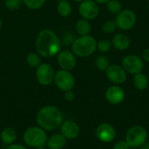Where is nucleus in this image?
Here are the masks:
<instances>
[{"instance_id": "obj_36", "label": "nucleus", "mask_w": 149, "mask_h": 149, "mask_svg": "<svg viewBox=\"0 0 149 149\" xmlns=\"http://www.w3.org/2000/svg\"><path fill=\"white\" fill-rule=\"evenodd\" d=\"M73 1H75V2H79V3H81V2H83L84 0H73Z\"/></svg>"}, {"instance_id": "obj_9", "label": "nucleus", "mask_w": 149, "mask_h": 149, "mask_svg": "<svg viewBox=\"0 0 149 149\" xmlns=\"http://www.w3.org/2000/svg\"><path fill=\"white\" fill-rule=\"evenodd\" d=\"M79 13L83 18L92 20L99 16L100 7L94 0H84L79 6Z\"/></svg>"}, {"instance_id": "obj_11", "label": "nucleus", "mask_w": 149, "mask_h": 149, "mask_svg": "<svg viewBox=\"0 0 149 149\" xmlns=\"http://www.w3.org/2000/svg\"><path fill=\"white\" fill-rule=\"evenodd\" d=\"M107 78L116 85L123 84L127 80V72L124 68L118 65H112L106 70Z\"/></svg>"}, {"instance_id": "obj_1", "label": "nucleus", "mask_w": 149, "mask_h": 149, "mask_svg": "<svg viewBox=\"0 0 149 149\" xmlns=\"http://www.w3.org/2000/svg\"><path fill=\"white\" fill-rule=\"evenodd\" d=\"M61 39L50 29H44L39 31L35 42L37 52L45 58H52L61 50Z\"/></svg>"}, {"instance_id": "obj_18", "label": "nucleus", "mask_w": 149, "mask_h": 149, "mask_svg": "<svg viewBox=\"0 0 149 149\" xmlns=\"http://www.w3.org/2000/svg\"><path fill=\"white\" fill-rule=\"evenodd\" d=\"M75 29L79 35L86 36V35H89V33L91 32L92 26L88 20L82 18V19L78 20V22L76 23V25H75Z\"/></svg>"}, {"instance_id": "obj_17", "label": "nucleus", "mask_w": 149, "mask_h": 149, "mask_svg": "<svg viewBox=\"0 0 149 149\" xmlns=\"http://www.w3.org/2000/svg\"><path fill=\"white\" fill-rule=\"evenodd\" d=\"M46 143L50 149H62L66 144V138L62 134H56L51 136Z\"/></svg>"}, {"instance_id": "obj_19", "label": "nucleus", "mask_w": 149, "mask_h": 149, "mask_svg": "<svg viewBox=\"0 0 149 149\" xmlns=\"http://www.w3.org/2000/svg\"><path fill=\"white\" fill-rule=\"evenodd\" d=\"M16 138H17V133L11 127H6L1 133V140L6 145L12 144L15 141Z\"/></svg>"}, {"instance_id": "obj_16", "label": "nucleus", "mask_w": 149, "mask_h": 149, "mask_svg": "<svg viewBox=\"0 0 149 149\" xmlns=\"http://www.w3.org/2000/svg\"><path fill=\"white\" fill-rule=\"evenodd\" d=\"M111 42H112V45L119 51L127 50L131 43L129 37L123 33H118L114 35Z\"/></svg>"}, {"instance_id": "obj_13", "label": "nucleus", "mask_w": 149, "mask_h": 149, "mask_svg": "<svg viewBox=\"0 0 149 149\" xmlns=\"http://www.w3.org/2000/svg\"><path fill=\"white\" fill-rule=\"evenodd\" d=\"M97 138L103 142H111L115 139L116 132L113 126L107 123L100 124L96 129Z\"/></svg>"}, {"instance_id": "obj_26", "label": "nucleus", "mask_w": 149, "mask_h": 149, "mask_svg": "<svg viewBox=\"0 0 149 149\" xmlns=\"http://www.w3.org/2000/svg\"><path fill=\"white\" fill-rule=\"evenodd\" d=\"M117 26H116V24L113 20H107L103 23L102 24V31L103 32L107 33V34H111V33H113L116 30Z\"/></svg>"}, {"instance_id": "obj_25", "label": "nucleus", "mask_w": 149, "mask_h": 149, "mask_svg": "<svg viewBox=\"0 0 149 149\" xmlns=\"http://www.w3.org/2000/svg\"><path fill=\"white\" fill-rule=\"evenodd\" d=\"M112 46V42L108 39H100L99 42H97V49L103 53L110 52Z\"/></svg>"}, {"instance_id": "obj_34", "label": "nucleus", "mask_w": 149, "mask_h": 149, "mask_svg": "<svg viewBox=\"0 0 149 149\" xmlns=\"http://www.w3.org/2000/svg\"><path fill=\"white\" fill-rule=\"evenodd\" d=\"M97 3H101V4H104V3H107L109 0H94Z\"/></svg>"}, {"instance_id": "obj_39", "label": "nucleus", "mask_w": 149, "mask_h": 149, "mask_svg": "<svg viewBox=\"0 0 149 149\" xmlns=\"http://www.w3.org/2000/svg\"><path fill=\"white\" fill-rule=\"evenodd\" d=\"M57 1H58V2H60V1H63V0H57Z\"/></svg>"}, {"instance_id": "obj_31", "label": "nucleus", "mask_w": 149, "mask_h": 149, "mask_svg": "<svg viewBox=\"0 0 149 149\" xmlns=\"http://www.w3.org/2000/svg\"><path fill=\"white\" fill-rule=\"evenodd\" d=\"M74 97H75L74 93H73L72 90L65 92V99L67 101H72V100H74Z\"/></svg>"}, {"instance_id": "obj_21", "label": "nucleus", "mask_w": 149, "mask_h": 149, "mask_svg": "<svg viewBox=\"0 0 149 149\" xmlns=\"http://www.w3.org/2000/svg\"><path fill=\"white\" fill-rule=\"evenodd\" d=\"M57 10L58 13L59 14V16L63 17H67L72 14V8L71 3L66 1V0H63L58 2V5H57Z\"/></svg>"}, {"instance_id": "obj_6", "label": "nucleus", "mask_w": 149, "mask_h": 149, "mask_svg": "<svg viewBox=\"0 0 149 149\" xmlns=\"http://www.w3.org/2000/svg\"><path fill=\"white\" fill-rule=\"evenodd\" d=\"M147 136L148 133L144 127L141 126H134L127 131L126 135V142L132 148L141 147L145 143Z\"/></svg>"}, {"instance_id": "obj_24", "label": "nucleus", "mask_w": 149, "mask_h": 149, "mask_svg": "<svg viewBox=\"0 0 149 149\" xmlns=\"http://www.w3.org/2000/svg\"><path fill=\"white\" fill-rule=\"evenodd\" d=\"M95 65H96V66H97V68L99 70L106 72V70L109 67L110 63H109V59L106 56L100 55L95 59Z\"/></svg>"}, {"instance_id": "obj_7", "label": "nucleus", "mask_w": 149, "mask_h": 149, "mask_svg": "<svg viewBox=\"0 0 149 149\" xmlns=\"http://www.w3.org/2000/svg\"><path fill=\"white\" fill-rule=\"evenodd\" d=\"M56 86L62 91L66 92L73 88L75 85V79L73 75L66 70H59L55 73L54 80Z\"/></svg>"}, {"instance_id": "obj_32", "label": "nucleus", "mask_w": 149, "mask_h": 149, "mask_svg": "<svg viewBox=\"0 0 149 149\" xmlns=\"http://www.w3.org/2000/svg\"><path fill=\"white\" fill-rule=\"evenodd\" d=\"M141 58L144 61L149 62V48H146L145 50H143L141 53Z\"/></svg>"}, {"instance_id": "obj_22", "label": "nucleus", "mask_w": 149, "mask_h": 149, "mask_svg": "<svg viewBox=\"0 0 149 149\" xmlns=\"http://www.w3.org/2000/svg\"><path fill=\"white\" fill-rule=\"evenodd\" d=\"M26 63L32 68H38L41 65V57L38 53L31 52L26 56Z\"/></svg>"}, {"instance_id": "obj_30", "label": "nucleus", "mask_w": 149, "mask_h": 149, "mask_svg": "<svg viewBox=\"0 0 149 149\" xmlns=\"http://www.w3.org/2000/svg\"><path fill=\"white\" fill-rule=\"evenodd\" d=\"M113 149H129V146L126 141H119L114 145Z\"/></svg>"}, {"instance_id": "obj_12", "label": "nucleus", "mask_w": 149, "mask_h": 149, "mask_svg": "<svg viewBox=\"0 0 149 149\" xmlns=\"http://www.w3.org/2000/svg\"><path fill=\"white\" fill-rule=\"evenodd\" d=\"M58 62L59 66L63 70H66L70 72L76 66L77 64L76 56L74 55L73 52L68 50H64L62 52H59L58 55Z\"/></svg>"}, {"instance_id": "obj_5", "label": "nucleus", "mask_w": 149, "mask_h": 149, "mask_svg": "<svg viewBox=\"0 0 149 149\" xmlns=\"http://www.w3.org/2000/svg\"><path fill=\"white\" fill-rule=\"evenodd\" d=\"M114 22L117 28L121 31H127L134 27L137 22V17L135 12L132 10H122L120 13L116 15Z\"/></svg>"}, {"instance_id": "obj_23", "label": "nucleus", "mask_w": 149, "mask_h": 149, "mask_svg": "<svg viewBox=\"0 0 149 149\" xmlns=\"http://www.w3.org/2000/svg\"><path fill=\"white\" fill-rule=\"evenodd\" d=\"M122 3L119 0H109L107 3V9L112 14H118L122 10Z\"/></svg>"}, {"instance_id": "obj_38", "label": "nucleus", "mask_w": 149, "mask_h": 149, "mask_svg": "<svg viewBox=\"0 0 149 149\" xmlns=\"http://www.w3.org/2000/svg\"><path fill=\"white\" fill-rule=\"evenodd\" d=\"M37 149H45V148H43V147H42V148H38Z\"/></svg>"}, {"instance_id": "obj_40", "label": "nucleus", "mask_w": 149, "mask_h": 149, "mask_svg": "<svg viewBox=\"0 0 149 149\" xmlns=\"http://www.w3.org/2000/svg\"><path fill=\"white\" fill-rule=\"evenodd\" d=\"M148 11H149V3H148Z\"/></svg>"}, {"instance_id": "obj_14", "label": "nucleus", "mask_w": 149, "mask_h": 149, "mask_svg": "<svg viewBox=\"0 0 149 149\" xmlns=\"http://www.w3.org/2000/svg\"><path fill=\"white\" fill-rule=\"evenodd\" d=\"M105 97L110 104L118 105L124 100L125 92L119 86H112L106 91Z\"/></svg>"}, {"instance_id": "obj_37", "label": "nucleus", "mask_w": 149, "mask_h": 149, "mask_svg": "<svg viewBox=\"0 0 149 149\" xmlns=\"http://www.w3.org/2000/svg\"><path fill=\"white\" fill-rule=\"evenodd\" d=\"M1 27H2V20L0 18V29H1Z\"/></svg>"}, {"instance_id": "obj_20", "label": "nucleus", "mask_w": 149, "mask_h": 149, "mask_svg": "<svg viewBox=\"0 0 149 149\" xmlns=\"http://www.w3.org/2000/svg\"><path fill=\"white\" fill-rule=\"evenodd\" d=\"M133 82H134V86L137 89H139V90H145V89H147L149 84L148 77L144 73H142V72L134 74Z\"/></svg>"}, {"instance_id": "obj_8", "label": "nucleus", "mask_w": 149, "mask_h": 149, "mask_svg": "<svg viewBox=\"0 0 149 149\" xmlns=\"http://www.w3.org/2000/svg\"><path fill=\"white\" fill-rule=\"evenodd\" d=\"M121 66L127 72L131 74H137L142 72L144 68V63L141 58L134 54H129L123 58Z\"/></svg>"}, {"instance_id": "obj_10", "label": "nucleus", "mask_w": 149, "mask_h": 149, "mask_svg": "<svg viewBox=\"0 0 149 149\" xmlns=\"http://www.w3.org/2000/svg\"><path fill=\"white\" fill-rule=\"evenodd\" d=\"M55 72L53 68L48 64H41L36 71V77L39 84L48 86L54 80Z\"/></svg>"}, {"instance_id": "obj_28", "label": "nucleus", "mask_w": 149, "mask_h": 149, "mask_svg": "<svg viewBox=\"0 0 149 149\" xmlns=\"http://www.w3.org/2000/svg\"><path fill=\"white\" fill-rule=\"evenodd\" d=\"M60 39H61V43H62L63 45L69 46V45H72L73 44V42L76 39V37H75V35L73 33L67 32L65 35H63L62 38H60Z\"/></svg>"}, {"instance_id": "obj_4", "label": "nucleus", "mask_w": 149, "mask_h": 149, "mask_svg": "<svg viewBox=\"0 0 149 149\" xmlns=\"http://www.w3.org/2000/svg\"><path fill=\"white\" fill-rule=\"evenodd\" d=\"M24 141L31 148H42L47 142V136L41 127H32L24 132Z\"/></svg>"}, {"instance_id": "obj_15", "label": "nucleus", "mask_w": 149, "mask_h": 149, "mask_svg": "<svg viewBox=\"0 0 149 149\" xmlns=\"http://www.w3.org/2000/svg\"><path fill=\"white\" fill-rule=\"evenodd\" d=\"M60 131L61 134L66 138V139H75L79 136V126L71 120L65 121L61 127H60Z\"/></svg>"}, {"instance_id": "obj_29", "label": "nucleus", "mask_w": 149, "mask_h": 149, "mask_svg": "<svg viewBox=\"0 0 149 149\" xmlns=\"http://www.w3.org/2000/svg\"><path fill=\"white\" fill-rule=\"evenodd\" d=\"M23 0H4L5 6L9 10H17L22 4Z\"/></svg>"}, {"instance_id": "obj_33", "label": "nucleus", "mask_w": 149, "mask_h": 149, "mask_svg": "<svg viewBox=\"0 0 149 149\" xmlns=\"http://www.w3.org/2000/svg\"><path fill=\"white\" fill-rule=\"evenodd\" d=\"M6 149H27L25 147L18 144H10Z\"/></svg>"}, {"instance_id": "obj_2", "label": "nucleus", "mask_w": 149, "mask_h": 149, "mask_svg": "<svg viewBox=\"0 0 149 149\" xmlns=\"http://www.w3.org/2000/svg\"><path fill=\"white\" fill-rule=\"evenodd\" d=\"M63 116L58 108L53 106H46L41 108L37 115V122L41 128L54 130L62 123Z\"/></svg>"}, {"instance_id": "obj_3", "label": "nucleus", "mask_w": 149, "mask_h": 149, "mask_svg": "<svg viewBox=\"0 0 149 149\" xmlns=\"http://www.w3.org/2000/svg\"><path fill=\"white\" fill-rule=\"evenodd\" d=\"M72 52L79 58H86L91 56L97 49V41L91 35L80 36L76 38L72 45Z\"/></svg>"}, {"instance_id": "obj_35", "label": "nucleus", "mask_w": 149, "mask_h": 149, "mask_svg": "<svg viewBox=\"0 0 149 149\" xmlns=\"http://www.w3.org/2000/svg\"><path fill=\"white\" fill-rule=\"evenodd\" d=\"M141 149H149V143H144L141 146Z\"/></svg>"}, {"instance_id": "obj_27", "label": "nucleus", "mask_w": 149, "mask_h": 149, "mask_svg": "<svg viewBox=\"0 0 149 149\" xmlns=\"http://www.w3.org/2000/svg\"><path fill=\"white\" fill-rule=\"evenodd\" d=\"M26 7L31 10L40 9L45 3V0H23Z\"/></svg>"}]
</instances>
